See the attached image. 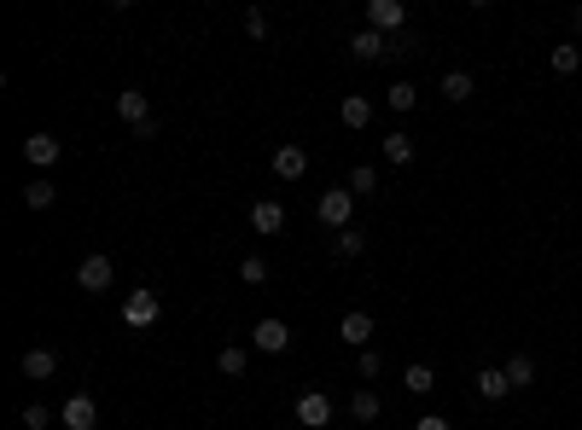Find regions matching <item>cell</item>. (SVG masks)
Wrapping results in <instances>:
<instances>
[{
	"label": "cell",
	"mask_w": 582,
	"mask_h": 430,
	"mask_svg": "<svg viewBox=\"0 0 582 430\" xmlns=\"http://www.w3.org/2000/svg\"><path fill=\"white\" fill-rule=\"evenodd\" d=\"M291 419L303 430H333V395H326V390H303L291 402Z\"/></svg>",
	"instance_id": "6da1fadb"
},
{
	"label": "cell",
	"mask_w": 582,
	"mask_h": 430,
	"mask_svg": "<svg viewBox=\"0 0 582 430\" xmlns=\"http://www.w3.org/2000/svg\"><path fill=\"white\" fill-rule=\"evenodd\" d=\"M122 326H129V331L157 326V291H152V285H134V291L122 297Z\"/></svg>",
	"instance_id": "7a4b0ae2"
},
{
	"label": "cell",
	"mask_w": 582,
	"mask_h": 430,
	"mask_svg": "<svg viewBox=\"0 0 582 430\" xmlns=\"http://www.w3.org/2000/svg\"><path fill=\"white\" fill-rule=\"evenodd\" d=\"M250 349H262V355H286V349H291V326L274 320V314H262V320L250 326Z\"/></svg>",
	"instance_id": "3957f363"
},
{
	"label": "cell",
	"mask_w": 582,
	"mask_h": 430,
	"mask_svg": "<svg viewBox=\"0 0 582 430\" xmlns=\"http://www.w3.org/2000/svg\"><path fill=\"white\" fill-rule=\"evenodd\" d=\"M117 117L129 122L134 134H152V129H157V122H152V100H146L140 88H122V93H117Z\"/></svg>",
	"instance_id": "277c9868"
},
{
	"label": "cell",
	"mask_w": 582,
	"mask_h": 430,
	"mask_svg": "<svg viewBox=\"0 0 582 430\" xmlns=\"http://www.w3.org/2000/svg\"><path fill=\"white\" fill-rule=\"evenodd\" d=\"M350 210H355V193L350 186H333V193H321V204H314V215L326 221V227H350Z\"/></svg>",
	"instance_id": "5b68a950"
},
{
	"label": "cell",
	"mask_w": 582,
	"mask_h": 430,
	"mask_svg": "<svg viewBox=\"0 0 582 430\" xmlns=\"http://www.w3.org/2000/svg\"><path fill=\"white\" fill-rule=\"evenodd\" d=\"M58 425H65V430H93V425H100V407H93V395L76 390L70 402L58 407Z\"/></svg>",
	"instance_id": "8992f818"
},
{
	"label": "cell",
	"mask_w": 582,
	"mask_h": 430,
	"mask_svg": "<svg viewBox=\"0 0 582 430\" xmlns=\"http://www.w3.org/2000/svg\"><path fill=\"white\" fill-rule=\"evenodd\" d=\"M76 285H82L88 297H100L105 285H111V257H82L76 262Z\"/></svg>",
	"instance_id": "52a82bcc"
},
{
	"label": "cell",
	"mask_w": 582,
	"mask_h": 430,
	"mask_svg": "<svg viewBox=\"0 0 582 430\" xmlns=\"http://www.w3.org/2000/svg\"><path fill=\"white\" fill-rule=\"evenodd\" d=\"M471 390H478V402H507V395H513L507 366H483V372L471 378Z\"/></svg>",
	"instance_id": "ba28073f"
},
{
	"label": "cell",
	"mask_w": 582,
	"mask_h": 430,
	"mask_svg": "<svg viewBox=\"0 0 582 430\" xmlns=\"http://www.w3.org/2000/svg\"><path fill=\"white\" fill-rule=\"evenodd\" d=\"M58 157H65V146H58L53 134H29V140H24V163H29V169H53Z\"/></svg>",
	"instance_id": "9c48e42d"
},
{
	"label": "cell",
	"mask_w": 582,
	"mask_h": 430,
	"mask_svg": "<svg viewBox=\"0 0 582 430\" xmlns=\"http://www.w3.org/2000/svg\"><path fill=\"white\" fill-rule=\"evenodd\" d=\"M402 24H407L402 0H367V29H379V36H385V29H402Z\"/></svg>",
	"instance_id": "30bf717a"
},
{
	"label": "cell",
	"mask_w": 582,
	"mask_h": 430,
	"mask_svg": "<svg viewBox=\"0 0 582 430\" xmlns=\"http://www.w3.org/2000/svg\"><path fill=\"white\" fill-rule=\"evenodd\" d=\"M18 372H24V378H36V384H41V378H53V372H58V355H53L47 343H36V349H24Z\"/></svg>",
	"instance_id": "8fae6325"
},
{
	"label": "cell",
	"mask_w": 582,
	"mask_h": 430,
	"mask_svg": "<svg viewBox=\"0 0 582 430\" xmlns=\"http://www.w3.org/2000/svg\"><path fill=\"white\" fill-rule=\"evenodd\" d=\"M338 338L350 343V349H367V343H373V314L350 309V314H344V320H338Z\"/></svg>",
	"instance_id": "7c38bea8"
},
{
	"label": "cell",
	"mask_w": 582,
	"mask_h": 430,
	"mask_svg": "<svg viewBox=\"0 0 582 430\" xmlns=\"http://www.w3.org/2000/svg\"><path fill=\"white\" fill-rule=\"evenodd\" d=\"M250 227H257V233H280V227H286V204L257 198V204H250Z\"/></svg>",
	"instance_id": "4fadbf2b"
},
{
	"label": "cell",
	"mask_w": 582,
	"mask_h": 430,
	"mask_svg": "<svg viewBox=\"0 0 582 430\" xmlns=\"http://www.w3.org/2000/svg\"><path fill=\"white\" fill-rule=\"evenodd\" d=\"M303 169H309V152L303 146H280L274 152V174H280V181H303Z\"/></svg>",
	"instance_id": "5bb4252c"
},
{
	"label": "cell",
	"mask_w": 582,
	"mask_h": 430,
	"mask_svg": "<svg viewBox=\"0 0 582 430\" xmlns=\"http://www.w3.org/2000/svg\"><path fill=\"white\" fill-rule=\"evenodd\" d=\"M547 65H554V76H577V70H582V41L547 47Z\"/></svg>",
	"instance_id": "9a60e30c"
},
{
	"label": "cell",
	"mask_w": 582,
	"mask_h": 430,
	"mask_svg": "<svg viewBox=\"0 0 582 430\" xmlns=\"http://www.w3.org/2000/svg\"><path fill=\"white\" fill-rule=\"evenodd\" d=\"M350 53L361 58V65H373V58H385V53H390V41L379 36V29H355V41H350Z\"/></svg>",
	"instance_id": "2e32d148"
},
{
	"label": "cell",
	"mask_w": 582,
	"mask_h": 430,
	"mask_svg": "<svg viewBox=\"0 0 582 430\" xmlns=\"http://www.w3.org/2000/svg\"><path fill=\"white\" fill-rule=\"evenodd\" d=\"M471 93H478V76H471V70H449V76H443V100H449V105H466Z\"/></svg>",
	"instance_id": "e0dca14e"
},
{
	"label": "cell",
	"mask_w": 582,
	"mask_h": 430,
	"mask_svg": "<svg viewBox=\"0 0 582 430\" xmlns=\"http://www.w3.org/2000/svg\"><path fill=\"white\" fill-rule=\"evenodd\" d=\"M338 117H344V129H367V122H373V100H361V93H350V100L338 105Z\"/></svg>",
	"instance_id": "ac0fdd59"
},
{
	"label": "cell",
	"mask_w": 582,
	"mask_h": 430,
	"mask_svg": "<svg viewBox=\"0 0 582 430\" xmlns=\"http://www.w3.org/2000/svg\"><path fill=\"white\" fill-rule=\"evenodd\" d=\"M379 413H385V407H379V395H373L367 384H361V390L350 395V419H361V425H373V419H379Z\"/></svg>",
	"instance_id": "d6986e66"
},
{
	"label": "cell",
	"mask_w": 582,
	"mask_h": 430,
	"mask_svg": "<svg viewBox=\"0 0 582 430\" xmlns=\"http://www.w3.org/2000/svg\"><path fill=\"white\" fill-rule=\"evenodd\" d=\"M344 186H350V193H355V198H367V193H379V169H373V163H355V169H350V181H344Z\"/></svg>",
	"instance_id": "ffe728a7"
},
{
	"label": "cell",
	"mask_w": 582,
	"mask_h": 430,
	"mask_svg": "<svg viewBox=\"0 0 582 430\" xmlns=\"http://www.w3.org/2000/svg\"><path fill=\"white\" fill-rule=\"evenodd\" d=\"M385 163L407 169V163H414V140H407V134H385Z\"/></svg>",
	"instance_id": "44dd1931"
},
{
	"label": "cell",
	"mask_w": 582,
	"mask_h": 430,
	"mask_svg": "<svg viewBox=\"0 0 582 430\" xmlns=\"http://www.w3.org/2000/svg\"><path fill=\"white\" fill-rule=\"evenodd\" d=\"M507 378H513V390H530L542 372H536V361H530V355H513V361H507Z\"/></svg>",
	"instance_id": "7402d4cb"
},
{
	"label": "cell",
	"mask_w": 582,
	"mask_h": 430,
	"mask_svg": "<svg viewBox=\"0 0 582 430\" xmlns=\"http://www.w3.org/2000/svg\"><path fill=\"white\" fill-rule=\"evenodd\" d=\"M385 105H390V110H414V105H419L414 82H390V88H385Z\"/></svg>",
	"instance_id": "603a6c76"
},
{
	"label": "cell",
	"mask_w": 582,
	"mask_h": 430,
	"mask_svg": "<svg viewBox=\"0 0 582 430\" xmlns=\"http://www.w3.org/2000/svg\"><path fill=\"white\" fill-rule=\"evenodd\" d=\"M402 384L414 390V395H431V390H437V372H431V366H407V372H402Z\"/></svg>",
	"instance_id": "cb8c5ba5"
},
{
	"label": "cell",
	"mask_w": 582,
	"mask_h": 430,
	"mask_svg": "<svg viewBox=\"0 0 582 430\" xmlns=\"http://www.w3.org/2000/svg\"><path fill=\"white\" fill-rule=\"evenodd\" d=\"M333 250H338V257H344V262H355V257H361V250H367V238H361L355 227H344V233L333 238Z\"/></svg>",
	"instance_id": "d4e9b609"
},
{
	"label": "cell",
	"mask_w": 582,
	"mask_h": 430,
	"mask_svg": "<svg viewBox=\"0 0 582 430\" xmlns=\"http://www.w3.org/2000/svg\"><path fill=\"white\" fill-rule=\"evenodd\" d=\"M216 366H222V372H228V378H239V372H245V366H250V355H245V349H239V343H228V349H222V355H216Z\"/></svg>",
	"instance_id": "484cf974"
},
{
	"label": "cell",
	"mask_w": 582,
	"mask_h": 430,
	"mask_svg": "<svg viewBox=\"0 0 582 430\" xmlns=\"http://www.w3.org/2000/svg\"><path fill=\"white\" fill-rule=\"evenodd\" d=\"M53 419H58V413H47L41 402H29V407L18 413V425H24V430H47V425H53Z\"/></svg>",
	"instance_id": "4316f807"
},
{
	"label": "cell",
	"mask_w": 582,
	"mask_h": 430,
	"mask_svg": "<svg viewBox=\"0 0 582 430\" xmlns=\"http://www.w3.org/2000/svg\"><path fill=\"white\" fill-rule=\"evenodd\" d=\"M53 198H58V193H53L47 181H29V186H24V204H29V210H47Z\"/></svg>",
	"instance_id": "83f0119b"
},
{
	"label": "cell",
	"mask_w": 582,
	"mask_h": 430,
	"mask_svg": "<svg viewBox=\"0 0 582 430\" xmlns=\"http://www.w3.org/2000/svg\"><path fill=\"white\" fill-rule=\"evenodd\" d=\"M239 279H245V285H262V279H269V262H262V257H245V262H239Z\"/></svg>",
	"instance_id": "f1b7e54d"
},
{
	"label": "cell",
	"mask_w": 582,
	"mask_h": 430,
	"mask_svg": "<svg viewBox=\"0 0 582 430\" xmlns=\"http://www.w3.org/2000/svg\"><path fill=\"white\" fill-rule=\"evenodd\" d=\"M355 372H361V378H379V372H385V361H379V349H361V361H355Z\"/></svg>",
	"instance_id": "f546056e"
},
{
	"label": "cell",
	"mask_w": 582,
	"mask_h": 430,
	"mask_svg": "<svg viewBox=\"0 0 582 430\" xmlns=\"http://www.w3.org/2000/svg\"><path fill=\"white\" fill-rule=\"evenodd\" d=\"M245 36H257V41L269 36V12H257V6H250V12H245Z\"/></svg>",
	"instance_id": "4dcf8cb0"
},
{
	"label": "cell",
	"mask_w": 582,
	"mask_h": 430,
	"mask_svg": "<svg viewBox=\"0 0 582 430\" xmlns=\"http://www.w3.org/2000/svg\"><path fill=\"white\" fill-rule=\"evenodd\" d=\"M414 430H454V419H449V413H419Z\"/></svg>",
	"instance_id": "1f68e13d"
},
{
	"label": "cell",
	"mask_w": 582,
	"mask_h": 430,
	"mask_svg": "<svg viewBox=\"0 0 582 430\" xmlns=\"http://www.w3.org/2000/svg\"><path fill=\"white\" fill-rule=\"evenodd\" d=\"M577 36H582V6H577Z\"/></svg>",
	"instance_id": "d6a6232c"
}]
</instances>
